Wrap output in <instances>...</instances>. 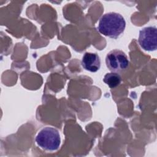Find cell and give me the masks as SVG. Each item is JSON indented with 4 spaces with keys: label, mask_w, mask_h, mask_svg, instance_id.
I'll list each match as a JSON object with an SVG mask.
<instances>
[{
    "label": "cell",
    "mask_w": 157,
    "mask_h": 157,
    "mask_svg": "<svg viewBox=\"0 0 157 157\" xmlns=\"http://www.w3.org/2000/svg\"><path fill=\"white\" fill-rule=\"evenodd\" d=\"M126 21L124 17L116 12H109L99 19L98 29L105 36L117 39L124 31Z\"/></svg>",
    "instance_id": "6da1fadb"
},
{
    "label": "cell",
    "mask_w": 157,
    "mask_h": 157,
    "mask_svg": "<svg viewBox=\"0 0 157 157\" xmlns=\"http://www.w3.org/2000/svg\"><path fill=\"white\" fill-rule=\"evenodd\" d=\"M36 142L40 148L45 151H56L61 144L59 132L56 128L45 127L37 134Z\"/></svg>",
    "instance_id": "7a4b0ae2"
},
{
    "label": "cell",
    "mask_w": 157,
    "mask_h": 157,
    "mask_svg": "<svg viewBox=\"0 0 157 157\" xmlns=\"http://www.w3.org/2000/svg\"><path fill=\"white\" fill-rule=\"evenodd\" d=\"M105 63L108 69L112 72H121L129 66L127 55L121 50H113L109 52L105 57Z\"/></svg>",
    "instance_id": "3957f363"
},
{
    "label": "cell",
    "mask_w": 157,
    "mask_h": 157,
    "mask_svg": "<svg viewBox=\"0 0 157 157\" xmlns=\"http://www.w3.org/2000/svg\"><path fill=\"white\" fill-rule=\"evenodd\" d=\"M140 47L149 52L155 51L157 47V29L156 26H148L139 31L138 39Z\"/></svg>",
    "instance_id": "277c9868"
},
{
    "label": "cell",
    "mask_w": 157,
    "mask_h": 157,
    "mask_svg": "<svg viewBox=\"0 0 157 157\" xmlns=\"http://www.w3.org/2000/svg\"><path fill=\"white\" fill-rule=\"evenodd\" d=\"M82 66L86 71L95 72L101 67V59L96 53L86 52L82 59Z\"/></svg>",
    "instance_id": "5b68a950"
},
{
    "label": "cell",
    "mask_w": 157,
    "mask_h": 157,
    "mask_svg": "<svg viewBox=\"0 0 157 157\" xmlns=\"http://www.w3.org/2000/svg\"><path fill=\"white\" fill-rule=\"evenodd\" d=\"M103 81L110 88H115L121 83V77L118 74L112 72L104 75Z\"/></svg>",
    "instance_id": "8992f818"
}]
</instances>
